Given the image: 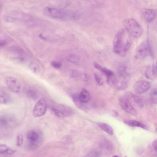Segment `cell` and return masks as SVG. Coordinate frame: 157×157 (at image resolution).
<instances>
[{
	"label": "cell",
	"instance_id": "obj_1",
	"mask_svg": "<svg viewBox=\"0 0 157 157\" xmlns=\"http://www.w3.org/2000/svg\"><path fill=\"white\" fill-rule=\"evenodd\" d=\"M129 34L125 29L123 28L117 32L113 41V50L117 55L124 56L129 50L132 44Z\"/></svg>",
	"mask_w": 157,
	"mask_h": 157
},
{
	"label": "cell",
	"instance_id": "obj_2",
	"mask_svg": "<svg viewBox=\"0 0 157 157\" xmlns=\"http://www.w3.org/2000/svg\"><path fill=\"white\" fill-rule=\"evenodd\" d=\"M130 79L129 75L126 72H118L106 80V82L116 90H124L128 87Z\"/></svg>",
	"mask_w": 157,
	"mask_h": 157
},
{
	"label": "cell",
	"instance_id": "obj_3",
	"mask_svg": "<svg viewBox=\"0 0 157 157\" xmlns=\"http://www.w3.org/2000/svg\"><path fill=\"white\" fill-rule=\"evenodd\" d=\"M123 25L128 32L133 37H139L142 35V28L135 20L133 18L126 19L123 21Z\"/></svg>",
	"mask_w": 157,
	"mask_h": 157
},
{
	"label": "cell",
	"instance_id": "obj_4",
	"mask_svg": "<svg viewBox=\"0 0 157 157\" xmlns=\"http://www.w3.org/2000/svg\"><path fill=\"white\" fill-rule=\"evenodd\" d=\"M41 136L37 131L32 130L28 132L26 134L27 147L29 150L35 149L42 142Z\"/></svg>",
	"mask_w": 157,
	"mask_h": 157
},
{
	"label": "cell",
	"instance_id": "obj_5",
	"mask_svg": "<svg viewBox=\"0 0 157 157\" xmlns=\"http://www.w3.org/2000/svg\"><path fill=\"white\" fill-rule=\"evenodd\" d=\"M51 110L57 116L64 117L71 115L73 111L67 106L58 103H54L50 106Z\"/></svg>",
	"mask_w": 157,
	"mask_h": 157
},
{
	"label": "cell",
	"instance_id": "obj_6",
	"mask_svg": "<svg viewBox=\"0 0 157 157\" xmlns=\"http://www.w3.org/2000/svg\"><path fill=\"white\" fill-rule=\"evenodd\" d=\"M151 49L148 40L143 41L136 48L134 56L137 59H144L151 54Z\"/></svg>",
	"mask_w": 157,
	"mask_h": 157
},
{
	"label": "cell",
	"instance_id": "obj_7",
	"mask_svg": "<svg viewBox=\"0 0 157 157\" xmlns=\"http://www.w3.org/2000/svg\"><path fill=\"white\" fill-rule=\"evenodd\" d=\"M47 109V103L44 98L39 101L33 110V114L36 117H42L45 114Z\"/></svg>",
	"mask_w": 157,
	"mask_h": 157
},
{
	"label": "cell",
	"instance_id": "obj_8",
	"mask_svg": "<svg viewBox=\"0 0 157 157\" xmlns=\"http://www.w3.org/2000/svg\"><path fill=\"white\" fill-rule=\"evenodd\" d=\"M45 15L54 18H62L67 15V14L62 10L50 7H46L43 10Z\"/></svg>",
	"mask_w": 157,
	"mask_h": 157
},
{
	"label": "cell",
	"instance_id": "obj_9",
	"mask_svg": "<svg viewBox=\"0 0 157 157\" xmlns=\"http://www.w3.org/2000/svg\"><path fill=\"white\" fill-rule=\"evenodd\" d=\"M151 85L149 82L141 80L136 82L134 84L133 88L135 93L141 94L145 93L150 89Z\"/></svg>",
	"mask_w": 157,
	"mask_h": 157
},
{
	"label": "cell",
	"instance_id": "obj_10",
	"mask_svg": "<svg viewBox=\"0 0 157 157\" xmlns=\"http://www.w3.org/2000/svg\"><path fill=\"white\" fill-rule=\"evenodd\" d=\"M119 103L122 109L125 112L132 115H137V112L132 103L124 96L119 99Z\"/></svg>",
	"mask_w": 157,
	"mask_h": 157
},
{
	"label": "cell",
	"instance_id": "obj_11",
	"mask_svg": "<svg viewBox=\"0 0 157 157\" xmlns=\"http://www.w3.org/2000/svg\"><path fill=\"white\" fill-rule=\"evenodd\" d=\"M6 81L8 87L12 91L16 93L21 91V85L16 78L12 77L9 76L7 78Z\"/></svg>",
	"mask_w": 157,
	"mask_h": 157
},
{
	"label": "cell",
	"instance_id": "obj_12",
	"mask_svg": "<svg viewBox=\"0 0 157 157\" xmlns=\"http://www.w3.org/2000/svg\"><path fill=\"white\" fill-rule=\"evenodd\" d=\"M142 16L147 22H152L157 16V12L155 10L149 9H144L142 10Z\"/></svg>",
	"mask_w": 157,
	"mask_h": 157
},
{
	"label": "cell",
	"instance_id": "obj_13",
	"mask_svg": "<svg viewBox=\"0 0 157 157\" xmlns=\"http://www.w3.org/2000/svg\"><path fill=\"white\" fill-rule=\"evenodd\" d=\"M123 96L132 103H134L140 107H142L144 106L143 101L139 96L131 92H126Z\"/></svg>",
	"mask_w": 157,
	"mask_h": 157
},
{
	"label": "cell",
	"instance_id": "obj_14",
	"mask_svg": "<svg viewBox=\"0 0 157 157\" xmlns=\"http://www.w3.org/2000/svg\"><path fill=\"white\" fill-rule=\"evenodd\" d=\"M99 149L101 152L106 155H110L113 151V147L112 143L110 142L104 141L100 143Z\"/></svg>",
	"mask_w": 157,
	"mask_h": 157
},
{
	"label": "cell",
	"instance_id": "obj_15",
	"mask_svg": "<svg viewBox=\"0 0 157 157\" xmlns=\"http://www.w3.org/2000/svg\"><path fill=\"white\" fill-rule=\"evenodd\" d=\"M156 69L154 65H150L147 67L145 71V74L146 77L150 80H153L157 76Z\"/></svg>",
	"mask_w": 157,
	"mask_h": 157
},
{
	"label": "cell",
	"instance_id": "obj_16",
	"mask_svg": "<svg viewBox=\"0 0 157 157\" xmlns=\"http://www.w3.org/2000/svg\"><path fill=\"white\" fill-rule=\"evenodd\" d=\"M78 97L79 101L84 104L88 103L90 101V93L85 89H83L80 94L78 95Z\"/></svg>",
	"mask_w": 157,
	"mask_h": 157
},
{
	"label": "cell",
	"instance_id": "obj_17",
	"mask_svg": "<svg viewBox=\"0 0 157 157\" xmlns=\"http://www.w3.org/2000/svg\"><path fill=\"white\" fill-rule=\"evenodd\" d=\"M94 66L97 70L101 71L107 77V80L109 79L114 74L111 70L107 68H103L97 63H94Z\"/></svg>",
	"mask_w": 157,
	"mask_h": 157
},
{
	"label": "cell",
	"instance_id": "obj_18",
	"mask_svg": "<svg viewBox=\"0 0 157 157\" xmlns=\"http://www.w3.org/2000/svg\"><path fill=\"white\" fill-rule=\"evenodd\" d=\"M16 151L15 150L9 148L5 144H1L0 145V154L1 155H12Z\"/></svg>",
	"mask_w": 157,
	"mask_h": 157
},
{
	"label": "cell",
	"instance_id": "obj_19",
	"mask_svg": "<svg viewBox=\"0 0 157 157\" xmlns=\"http://www.w3.org/2000/svg\"><path fill=\"white\" fill-rule=\"evenodd\" d=\"M126 125L131 127H137L141 128L145 130H148V128L143 124L135 120H128L124 121Z\"/></svg>",
	"mask_w": 157,
	"mask_h": 157
},
{
	"label": "cell",
	"instance_id": "obj_20",
	"mask_svg": "<svg viewBox=\"0 0 157 157\" xmlns=\"http://www.w3.org/2000/svg\"><path fill=\"white\" fill-rule=\"evenodd\" d=\"M72 98L75 105L79 109L84 111H86L87 110V108L86 104L82 103L78 99V94L73 95Z\"/></svg>",
	"mask_w": 157,
	"mask_h": 157
},
{
	"label": "cell",
	"instance_id": "obj_21",
	"mask_svg": "<svg viewBox=\"0 0 157 157\" xmlns=\"http://www.w3.org/2000/svg\"><path fill=\"white\" fill-rule=\"evenodd\" d=\"M98 125L101 129L108 134L111 136L113 135V130L112 127L109 125L103 123H99Z\"/></svg>",
	"mask_w": 157,
	"mask_h": 157
},
{
	"label": "cell",
	"instance_id": "obj_22",
	"mask_svg": "<svg viewBox=\"0 0 157 157\" xmlns=\"http://www.w3.org/2000/svg\"><path fill=\"white\" fill-rule=\"evenodd\" d=\"M1 104L5 105L11 103L12 101V98L7 93L3 92H1Z\"/></svg>",
	"mask_w": 157,
	"mask_h": 157
},
{
	"label": "cell",
	"instance_id": "obj_23",
	"mask_svg": "<svg viewBox=\"0 0 157 157\" xmlns=\"http://www.w3.org/2000/svg\"><path fill=\"white\" fill-rule=\"evenodd\" d=\"M12 120L10 119V117L6 116H3L1 117L0 120V124L1 127H7L10 125L11 121Z\"/></svg>",
	"mask_w": 157,
	"mask_h": 157
},
{
	"label": "cell",
	"instance_id": "obj_24",
	"mask_svg": "<svg viewBox=\"0 0 157 157\" xmlns=\"http://www.w3.org/2000/svg\"><path fill=\"white\" fill-rule=\"evenodd\" d=\"M8 50L10 51L19 54H22L24 53L22 48L17 46H13L10 47L8 48Z\"/></svg>",
	"mask_w": 157,
	"mask_h": 157
},
{
	"label": "cell",
	"instance_id": "obj_25",
	"mask_svg": "<svg viewBox=\"0 0 157 157\" xmlns=\"http://www.w3.org/2000/svg\"><path fill=\"white\" fill-rule=\"evenodd\" d=\"M67 61L70 62L75 63L78 62L80 60V58L78 56L74 54H70L66 57Z\"/></svg>",
	"mask_w": 157,
	"mask_h": 157
},
{
	"label": "cell",
	"instance_id": "obj_26",
	"mask_svg": "<svg viewBox=\"0 0 157 157\" xmlns=\"http://www.w3.org/2000/svg\"><path fill=\"white\" fill-rule=\"evenodd\" d=\"M26 94L28 97L31 99L33 100H36L37 99V96L36 93L32 90H27L26 91Z\"/></svg>",
	"mask_w": 157,
	"mask_h": 157
},
{
	"label": "cell",
	"instance_id": "obj_27",
	"mask_svg": "<svg viewBox=\"0 0 157 157\" xmlns=\"http://www.w3.org/2000/svg\"><path fill=\"white\" fill-rule=\"evenodd\" d=\"M29 67L34 73H37L40 72V67L36 63H31L29 65Z\"/></svg>",
	"mask_w": 157,
	"mask_h": 157
},
{
	"label": "cell",
	"instance_id": "obj_28",
	"mask_svg": "<svg viewBox=\"0 0 157 157\" xmlns=\"http://www.w3.org/2000/svg\"><path fill=\"white\" fill-rule=\"evenodd\" d=\"M94 77L95 81L98 85L102 86L104 84V81L102 78L99 75L94 73Z\"/></svg>",
	"mask_w": 157,
	"mask_h": 157
},
{
	"label": "cell",
	"instance_id": "obj_29",
	"mask_svg": "<svg viewBox=\"0 0 157 157\" xmlns=\"http://www.w3.org/2000/svg\"><path fill=\"white\" fill-rule=\"evenodd\" d=\"M23 142V137L22 134L18 135L16 138V145L18 146H21Z\"/></svg>",
	"mask_w": 157,
	"mask_h": 157
},
{
	"label": "cell",
	"instance_id": "obj_30",
	"mask_svg": "<svg viewBox=\"0 0 157 157\" xmlns=\"http://www.w3.org/2000/svg\"><path fill=\"white\" fill-rule=\"evenodd\" d=\"M101 153L100 151L97 150L92 151L88 153V157H99L101 156Z\"/></svg>",
	"mask_w": 157,
	"mask_h": 157
},
{
	"label": "cell",
	"instance_id": "obj_31",
	"mask_svg": "<svg viewBox=\"0 0 157 157\" xmlns=\"http://www.w3.org/2000/svg\"><path fill=\"white\" fill-rule=\"evenodd\" d=\"M12 61L15 62L18 64H23L25 61L24 59L21 57H16L12 59Z\"/></svg>",
	"mask_w": 157,
	"mask_h": 157
},
{
	"label": "cell",
	"instance_id": "obj_32",
	"mask_svg": "<svg viewBox=\"0 0 157 157\" xmlns=\"http://www.w3.org/2000/svg\"><path fill=\"white\" fill-rule=\"evenodd\" d=\"M51 65L55 68L59 69L61 67L62 64L60 62L54 61L51 62Z\"/></svg>",
	"mask_w": 157,
	"mask_h": 157
},
{
	"label": "cell",
	"instance_id": "obj_33",
	"mask_svg": "<svg viewBox=\"0 0 157 157\" xmlns=\"http://www.w3.org/2000/svg\"><path fill=\"white\" fill-rule=\"evenodd\" d=\"M117 70L118 72H126V67L124 65H120L118 67Z\"/></svg>",
	"mask_w": 157,
	"mask_h": 157
},
{
	"label": "cell",
	"instance_id": "obj_34",
	"mask_svg": "<svg viewBox=\"0 0 157 157\" xmlns=\"http://www.w3.org/2000/svg\"><path fill=\"white\" fill-rule=\"evenodd\" d=\"M27 24L29 26H33L35 25L36 23L34 21H33L32 20H29L27 21Z\"/></svg>",
	"mask_w": 157,
	"mask_h": 157
},
{
	"label": "cell",
	"instance_id": "obj_35",
	"mask_svg": "<svg viewBox=\"0 0 157 157\" xmlns=\"http://www.w3.org/2000/svg\"><path fill=\"white\" fill-rule=\"evenodd\" d=\"M153 147L154 150L157 152V139L154 140L153 142Z\"/></svg>",
	"mask_w": 157,
	"mask_h": 157
},
{
	"label": "cell",
	"instance_id": "obj_36",
	"mask_svg": "<svg viewBox=\"0 0 157 157\" xmlns=\"http://www.w3.org/2000/svg\"><path fill=\"white\" fill-rule=\"evenodd\" d=\"M110 114L114 117H117L119 115V113L114 110H112V111H111L110 112Z\"/></svg>",
	"mask_w": 157,
	"mask_h": 157
},
{
	"label": "cell",
	"instance_id": "obj_37",
	"mask_svg": "<svg viewBox=\"0 0 157 157\" xmlns=\"http://www.w3.org/2000/svg\"><path fill=\"white\" fill-rule=\"evenodd\" d=\"M6 21L7 22H13L15 21V19L12 17H7L6 18Z\"/></svg>",
	"mask_w": 157,
	"mask_h": 157
},
{
	"label": "cell",
	"instance_id": "obj_38",
	"mask_svg": "<svg viewBox=\"0 0 157 157\" xmlns=\"http://www.w3.org/2000/svg\"><path fill=\"white\" fill-rule=\"evenodd\" d=\"M81 79L83 81H87L88 80L87 76V75L85 74H83L81 75Z\"/></svg>",
	"mask_w": 157,
	"mask_h": 157
},
{
	"label": "cell",
	"instance_id": "obj_39",
	"mask_svg": "<svg viewBox=\"0 0 157 157\" xmlns=\"http://www.w3.org/2000/svg\"><path fill=\"white\" fill-rule=\"evenodd\" d=\"M7 44V42L6 41L4 40H1V43H0V45L1 46L3 47L5 46Z\"/></svg>",
	"mask_w": 157,
	"mask_h": 157
},
{
	"label": "cell",
	"instance_id": "obj_40",
	"mask_svg": "<svg viewBox=\"0 0 157 157\" xmlns=\"http://www.w3.org/2000/svg\"><path fill=\"white\" fill-rule=\"evenodd\" d=\"M151 101L153 103L157 104V98L153 97L151 98Z\"/></svg>",
	"mask_w": 157,
	"mask_h": 157
},
{
	"label": "cell",
	"instance_id": "obj_41",
	"mask_svg": "<svg viewBox=\"0 0 157 157\" xmlns=\"http://www.w3.org/2000/svg\"><path fill=\"white\" fill-rule=\"evenodd\" d=\"M151 94L153 96H156L157 95V90L156 89L153 90L152 91Z\"/></svg>",
	"mask_w": 157,
	"mask_h": 157
},
{
	"label": "cell",
	"instance_id": "obj_42",
	"mask_svg": "<svg viewBox=\"0 0 157 157\" xmlns=\"http://www.w3.org/2000/svg\"><path fill=\"white\" fill-rule=\"evenodd\" d=\"M156 70H157V62L156 63Z\"/></svg>",
	"mask_w": 157,
	"mask_h": 157
},
{
	"label": "cell",
	"instance_id": "obj_43",
	"mask_svg": "<svg viewBox=\"0 0 157 157\" xmlns=\"http://www.w3.org/2000/svg\"><path fill=\"white\" fill-rule=\"evenodd\" d=\"M114 157H115V156H116V157H118V156H113Z\"/></svg>",
	"mask_w": 157,
	"mask_h": 157
},
{
	"label": "cell",
	"instance_id": "obj_44",
	"mask_svg": "<svg viewBox=\"0 0 157 157\" xmlns=\"http://www.w3.org/2000/svg\"><path fill=\"white\" fill-rule=\"evenodd\" d=\"M156 131L157 132V127H156Z\"/></svg>",
	"mask_w": 157,
	"mask_h": 157
}]
</instances>
